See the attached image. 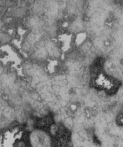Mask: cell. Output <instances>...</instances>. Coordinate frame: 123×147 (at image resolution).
I'll list each match as a JSON object with an SVG mask.
<instances>
[{
	"instance_id": "cell-2",
	"label": "cell",
	"mask_w": 123,
	"mask_h": 147,
	"mask_svg": "<svg viewBox=\"0 0 123 147\" xmlns=\"http://www.w3.org/2000/svg\"><path fill=\"white\" fill-rule=\"evenodd\" d=\"M90 136L86 129H75L72 137L73 147H85L91 143Z\"/></svg>"
},
{
	"instance_id": "cell-3",
	"label": "cell",
	"mask_w": 123,
	"mask_h": 147,
	"mask_svg": "<svg viewBox=\"0 0 123 147\" xmlns=\"http://www.w3.org/2000/svg\"><path fill=\"white\" fill-rule=\"evenodd\" d=\"M116 100L118 103L123 104V87H121L118 90L116 96Z\"/></svg>"
},
{
	"instance_id": "cell-1",
	"label": "cell",
	"mask_w": 123,
	"mask_h": 147,
	"mask_svg": "<svg viewBox=\"0 0 123 147\" xmlns=\"http://www.w3.org/2000/svg\"><path fill=\"white\" fill-rule=\"evenodd\" d=\"M32 147H51V139L49 134L40 129L33 130L29 135Z\"/></svg>"
}]
</instances>
